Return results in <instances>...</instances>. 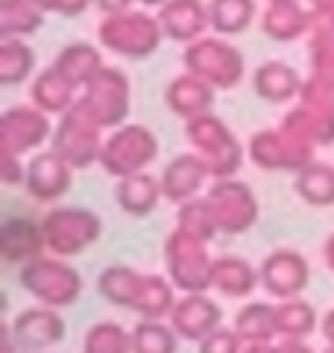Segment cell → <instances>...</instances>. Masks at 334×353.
<instances>
[{
	"mask_svg": "<svg viewBox=\"0 0 334 353\" xmlns=\"http://www.w3.org/2000/svg\"><path fill=\"white\" fill-rule=\"evenodd\" d=\"M265 3H284V0H265Z\"/></svg>",
	"mask_w": 334,
	"mask_h": 353,
	"instance_id": "51",
	"label": "cell"
},
{
	"mask_svg": "<svg viewBox=\"0 0 334 353\" xmlns=\"http://www.w3.org/2000/svg\"><path fill=\"white\" fill-rule=\"evenodd\" d=\"M177 298L179 290L171 284L166 273H144V284L132 306V314H138L141 320H168Z\"/></svg>",
	"mask_w": 334,
	"mask_h": 353,
	"instance_id": "29",
	"label": "cell"
},
{
	"mask_svg": "<svg viewBox=\"0 0 334 353\" xmlns=\"http://www.w3.org/2000/svg\"><path fill=\"white\" fill-rule=\"evenodd\" d=\"M210 30L218 36H237L257 19V0H210Z\"/></svg>",
	"mask_w": 334,
	"mask_h": 353,
	"instance_id": "32",
	"label": "cell"
},
{
	"mask_svg": "<svg viewBox=\"0 0 334 353\" xmlns=\"http://www.w3.org/2000/svg\"><path fill=\"white\" fill-rule=\"evenodd\" d=\"M77 99H80L77 88H75L52 63L44 66V69L30 80V102H33L39 110L50 113V116H63Z\"/></svg>",
	"mask_w": 334,
	"mask_h": 353,
	"instance_id": "25",
	"label": "cell"
},
{
	"mask_svg": "<svg viewBox=\"0 0 334 353\" xmlns=\"http://www.w3.org/2000/svg\"><path fill=\"white\" fill-rule=\"evenodd\" d=\"M19 287L41 306L52 309H69L80 301L83 295V276L80 270L55 254H41L33 262L17 268Z\"/></svg>",
	"mask_w": 334,
	"mask_h": 353,
	"instance_id": "1",
	"label": "cell"
},
{
	"mask_svg": "<svg viewBox=\"0 0 334 353\" xmlns=\"http://www.w3.org/2000/svg\"><path fill=\"white\" fill-rule=\"evenodd\" d=\"M320 353H334V345H326V347H323Z\"/></svg>",
	"mask_w": 334,
	"mask_h": 353,
	"instance_id": "50",
	"label": "cell"
},
{
	"mask_svg": "<svg viewBox=\"0 0 334 353\" xmlns=\"http://www.w3.org/2000/svg\"><path fill=\"white\" fill-rule=\"evenodd\" d=\"M323 262H326V268L334 273V232L326 237V243H323Z\"/></svg>",
	"mask_w": 334,
	"mask_h": 353,
	"instance_id": "47",
	"label": "cell"
},
{
	"mask_svg": "<svg viewBox=\"0 0 334 353\" xmlns=\"http://www.w3.org/2000/svg\"><path fill=\"white\" fill-rule=\"evenodd\" d=\"M33 3L44 14H61V17H77L88 6H94V0H33Z\"/></svg>",
	"mask_w": 334,
	"mask_h": 353,
	"instance_id": "40",
	"label": "cell"
},
{
	"mask_svg": "<svg viewBox=\"0 0 334 353\" xmlns=\"http://www.w3.org/2000/svg\"><path fill=\"white\" fill-rule=\"evenodd\" d=\"M207 179H213L210 165L196 152H182L174 160H168L160 171L163 199L179 207V204L202 196V188L207 185Z\"/></svg>",
	"mask_w": 334,
	"mask_h": 353,
	"instance_id": "18",
	"label": "cell"
},
{
	"mask_svg": "<svg viewBox=\"0 0 334 353\" xmlns=\"http://www.w3.org/2000/svg\"><path fill=\"white\" fill-rule=\"evenodd\" d=\"M0 176L6 185H22L25 182V160L19 154L0 152Z\"/></svg>",
	"mask_w": 334,
	"mask_h": 353,
	"instance_id": "41",
	"label": "cell"
},
{
	"mask_svg": "<svg viewBox=\"0 0 334 353\" xmlns=\"http://www.w3.org/2000/svg\"><path fill=\"white\" fill-rule=\"evenodd\" d=\"M52 66H55L77 91H83L86 83H91V80L105 69V61H102V50H99L97 44L72 41V44H66L63 50H58V55L52 58Z\"/></svg>",
	"mask_w": 334,
	"mask_h": 353,
	"instance_id": "26",
	"label": "cell"
},
{
	"mask_svg": "<svg viewBox=\"0 0 334 353\" xmlns=\"http://www.w3.org/2000/svg\"><path fill=\"white\" fill-rule=\"evenodd\" d=\"M8 325L22 353H52L66 339V320L61 309L41 303L17 312Z\"/></svg>",
	"mask_w": 334,
	"mask_h": 353,
	"instance_id": "14",
	"label": "cell"
},
{
	"mask_svg": "<svg viewBox=\"0 0 334 353\" xmlns=\"http://www.w3.org/2000/svg\"><path fill=\"white\" fill-rule=\"evenodd\" d=\"M295 196L309 207H331L334 204V165L323 160H309L293 176Z\"/></svg>",
	"mask_w": 334,
	"mask_h": 353,
	"instance_id": "30",
	"label": "cell"
},
{
	"mask_svg": "<svg viewBox=\"0 0 334 353\" xmlns=\"http://www.w3.org/2000/svg\"><path fill=\"white\" fill-rule=\"evenodd\" d=\"M135 3H141L144 8H155V11H157V8H160V6H166L168 0H135Z\"/></svg>",
	"mask_w": 334,
	"mask_h": 353,
	"instance_id": "49",
	"label": "cell"
},
{
	"mask_svg": "<svg viewBox=\"0 0 334 353\" xmlns=\"http://www.w3.org/2000/svg\"><path fill=\"white\" fill-rule=\"evenodd\" d=\"M130 331L132 353H177L182 342L168 320H138Z\"/></svg>",
	"mask_w": 334,
	"mask_h": 353,
	"instance_id": "36",
	"label": "cell"
},
{
	"mask_svg": "<svg viewBox=\"0 0 334 353\" xmlns=\"http://www.w3.org/2000/svg\"><path fill=\"white\" fill-rule=\"evenodd\" d=\"M163 39L166 36L157 22V14H149L146 8H127L121 14L102 17L97 28L99 47L127 61H141L155 55Z\"/></svg>",
	"mask_w": 334,
	"mask_h": 353,
	"instance_id": "2",
	"label": "cell"
},
{
	"mask_svg": "<svg viewBox=\"0 0 334 353\" xmlns=\"http://www.w3.org/2000/svg\"><path fill=\"white\" fill-rule=\"evenodd\" d=\"M243 353H276V342H268V345H246Z\"/></svg>",
	"mask_w": 334,
	"mask_h": 353,
	"instance_id": "48",
	"label": "cell"
},
{
	"mask_svg": "<svg viewBox=\"0 0 334 353\" xmlns=\"http://www.w3.org/2000/svg\"><path fill=\"white\" fill-rule=\"evenodd\" d=\"M210 243L182 232L174 226V232L163 240V265L166 276L179 292H210V276H213V254L207 248Z\"/></svg>",
	"mask_w": 334,
	"mask_h": 353,
	"instance_id": "6",
	"label": "cell"
},
{
	"mask_svg": "<svg viewBox=\"0 0 334 353\" xmlns=\"http://www.w3.org/2000/svg\"><path fill=\"white\" fill-rule=\"evenodd\" d=\"M50 113L30 105H11L0 116V152L8 154H33L52 138Z\"/></svg>",
	"mask_w": 334,
	"mask_h": 353,
	"instance_id": "11",
	"label": "cell"
},
{
	"mask_svg": "<svg viewBox=\"0 0 334 353\" xmlns=\"http://www.w3.org/2000/svg\"><path fill=\"white\" fill-rule=\"evenodd\" d=\"M309 262L295 248H273L259 262V290L273 301L301 298L309 287Z\"/></svg>",
	"mask_w": 334,
	"mask_h": 353,
	"instance_id": "13",
	"label": "cell"
},
{
	"mask_svg": "<svg viewBox=\"0 0 334 353\" xmlns=\"http://www.w3.org/2000/svg\"><path fill=\"white\" fill-rule=\"evenodd\" d=\"M177 229H182V232H188V234H193V237H199L204 243H213L215 234H221L204 193L177 207Z\"/></svg>",
	"mask_w": 334,
	"mask_h": 353,
	"instance_id": "37",
	"label": "cell"
},
{
	"mask_svg": "<svg viewBox=\"0 0 334 353\" xmlns=\"http://www.w3.org/2000/svg\"><path fill=\"white\" fill-rule=\"evenodd\" d=\"M113 196H116V207L130 218H146L157 210L160 201H166L163 188H160V176H155L149 171L116 179Z\"/></svg>",
	"mask_w": 334,
	"mask_h": 353,
	"instance_id": "24",
	"label": "cell"
},
{
	"mask_svg": "<svg viewBox=\"0 0 334 353\" xmlns=\"http://www.w3.org/2000/svg\"><path fill=\"white\" fill-rule=\"evenodd\" d=\"M75 168L52 149H39L25 160V182L22 188L39 204L61 201L72 188Z\"/></svg>",
	"mask_w": 334,
	"mask_h": 353,
	"instance_id": "15",
	"label": "cell"
},
{
	"mask_svg": "<svg viewBox=\"0 0 334 353\" xmlns=\"http://www.w3.org/2000/svg\"><path fill=\"white\" fill-rule=\"evenodd\" d=\"M243 347L246 342L237 336L232 325H218L213 334H207L196 345V353H243Z\"/></svg>",
	"mask_w": 334,
	"mask_h": 353,
	"instance_id": "39",
	"label": "cell"
},
{
	"mask_svg": "<svg viewBox=\"0 0 334 353\" xmlns=\"http://www.w3.org/2000/svg\"><path fill=\"white\" fill-rule=\"evenodd\" d=\"M155 14L163 36L179 44H190L210 30V11L204 0H168Z\"/></svg>",
	"mask_w": 334,
	"mask_h": 353,
	"instance_id": "19",
	"label": "cell"
},
{
	"mask_svg": "<svg viewBox=\"0 0 334 353\" xmlns=\"http://www.w3.org/2000/svg\"><path fill=\"white\" fill-rule=\"evenodd\" d=\"M315 14V28L320 33H334V0H306Z\"/></svg>",
	"mask_w": 334,
	"mask_h": 353,
	"instance_id": "42",
	"label": "cell"
},
{
	"mask_svg": "<svg viewBox=\"0 0 334 353\" xmlns=\"http://www.w3.org/2000/svg\"><path fill=\"white\" fill-rule=\"evenodd\" d=\"M276 353H317L306 339H276Z\"/></svg>",
	"mask_w": 334,
	"mask_h": 353,
	"instance_id": "43",
	"label": "cell"
},
{
	"mask_svg": "<svg viewBox=\"0 0 334 353\" xmlns=\"http://www.w3.org/2000/svg\"><path fill=\"white\" fill-rule=\"evenodd\" d=\"M309 77L334 85V33H320L312 30V41H309Z\"/></svg>",
	"mask_w": 334,
	"mask_h": 353,
	"instance_id": "38",
	"label": "cell"
},
{
	"mask_svg": "<svg viewBox=\"0 0 334 353\" xmlns=\"http://www.w3.org/2000/svg\"><path fill=\"white\" fill-rule=\"evenodd\" d=\"M204 199L221 234H246L259 221V201L251 185L237 176L213 179V185L204 190Z\"/></svg>",
	"mask_w": 334,
	"mask_h": 353,
	"instance_id": "9",
	"label": "cell"
},
{
	"mask_svg": "<svg viewBox=\"0 0 334 353\" xmlns=\"http://www.w3.org/2000/svg\"><path fill=\"white\" fill-rule=\"evenodd\" d=\"M185 72H193L196 77L207 80L215 91L235 88L246 74V58L243 52L226 39V36H202L190 44H185L182 52Z\"/></svg>",
	"mask_w": 334,
	"mask_h": 353,
	"instance_id": "4",
	"label": "cell"
},
{
	"mask_svg": "<svg viewBox=\"0 0 334 353\" xmlns=\"http://www.w3.org/2000/svg\"><path fill=\"white\" fill-rule=\"evenodd\" d=\"M41 229L47 240V254L72 259L88 251L102 237V218L91 207L55 204L41 215Z\"/></svg>",
	"mask_w": 334,
	"mask_h": 353,
	"instance_id": "3",
	"label": "cell"
},
{
	"mask_svg": "<svg viewBox=\"0 0 334 353\" xmlns=\"http://www.w3.org/2000/svg\"><path fill=\"white\" fill-rule=\"evenodd\" d=\"M80 353H132V331L119 320H97L86 328Z\"/></svg>",
	"mask_w": 334,
	"mask_h": 353,
	"instance_id": "34",
	"label": "cell"
},
{
	"mask_svg": "<svg viewBox=\"0 0 334 353\" xmlns=\"http://www.w3.org/2000/svg\"><path fill=\"white\" fill-rule=\"evenodd\" d=\"M0 353H22L17 339H14V334H11L8 320H3V328H0Z\"/></svg>",
	"mask_w": 334,
	"mask_h": 353,
	"instance_id": "45",
	"label": "cell"
},
{
	"mask_svg": "<svg viewBox=\"0 0 334 353\" xmlns=\"http://www.w3.org/2000/svg\"><path fill=\"white\" fill-rule=\"evenodd\" d=\"M36 72V52L25 39H3L0 44V83L6 88L28 83Z\"/></svg>",
	"mask_w": 334,
	"mask_h": 353,
	"instance_id": "33",
	"label": "cell"
},
{
	"mask_svg": "<svg viewBox=\"0 0 334 353\" xmlns=\"http://www.w3.org/2000/svg\"><path fill=\"white\" fill-rule=\"evenodd\" d=\"M232 328L246 345H268L279 339L276 331V301H246L235 317Z\"/></svg>",
	"mask_w": 334,
	"mask_h": 353,
	"instance_id": "28",
	"label": "cell"
},
{
	"mask_svg": "<svg viewBox=\"0 0 334 353\" xmlns=\"http://www.w3.org/2000/svg\"><path fill=\"white\" fill-rule=\"evenodd\" d=\"M163 102L166 108L179 116L182 121H190L196 116H204V113H213V102H215V88L196 77L193 72H182L177 74L174 80L166 83V91H163Z\"/></svg>",
	"mask_w": 334,
	"mask_h": 353,
	"instance_id": "21",
	"label": "cell"
},
{
	"mask_svg": "<svg viewBox=\"0 0 334 353\" xmlns=\"http://www.w3.org/2000/svg\"><path fill=\"white\" fill-rule=\"evenodd\" d=\"M0 254L6 265L22 268L36 256L47 254V240L41 229V218L30 215H6L0 226Z\"/></svg>",
	"mask_w": 334,
	"mask_h": 353,
	"instance_id": "17",
	"label": "cell"
},
{
	"mask_svg": "<svg viewBox=\"0 0 334 353\" xmlns=\"http://www.w3.org/2000/svg\"><path fill=\"white\" fill-rule=\"evenodd\" d=\"M132 3H135V0H94V6H97L105 17H110V14H121V11L132 8Z\"/></svg>",
	"mask_w": 334,
	"mask_h": 353,
	"instance_id": "44",
	"label": "cell"
},
{
	"mask_svg": "<svg viewBox=\"0 0 334 353\" xmlns=\"http://www.w3.org/2000/svg\"><path fill=\"white\" fill-rule=\"evenodd\" d=\"M248 157L257 168L265 171H298L304 168L309 160H315V149L309 143H304L301 138H295L287 127H271V130H259L251 135L248 141Z\"/></svg>",
	"mask_w": 334,
	"mask_h": 353,
	"instance_id": "12",
	"label": "cell"
},
{
	"mask_svg": "<svg viewBox=\"0 0 334 353\" xmlns=\"http://www.w3.org/2000/svg\"><path fill=\"white\" fill-rule=\"evenodd\" d=\"M168 323L182 342L199 345L207 334L224 325V309L210 292H179L168 314Z\"/></svg>",
	"mask_w": 334,
	"mask_h": 353,
	"instance_id": "16",
	"label": "cell"
},
{
	"mask_svg": "<svg viewBox=\"0 0 334 353\" xmlns=\"http://www.w3.org/2000/svg\"><path fill=\"white\" fill-rule=\"evenodd\" d=\"M141 284H144V270H138L132 265H121V262L102 268L99 276H97L99 298L105 303L127 309V312H132V306L138 301V292H141Z\"/></svg>",
	"mask_w": 334,
	"mask_h": 353,
	"instance_id": "27",
	"label": "cell"
},
{
	"mask_svg": "<svg viewBox=\"0 0 334 353\" xmlns=\"http://www.w3.org/2000/svg\"><path fill=\"white\" fill-rule=\"evenodd\" d=\"M259 287V268H254L246 256L237 254H221L213 259V276H210V292L232 301H246Z\"/></svg>",
	"mask_w": 334,
	"mask_h": 353,
	"instance_id": "22",
	"label": "cell"
},
{
	"mask_svg": "<svg viewBox=\"0 0 334 353\" xmlns=\"http://www.w3.org/2000/svg\"><path fill=\"white\" fill-rule=\"evenodd\" d=\"M276 331L279 339H309L315 331H320L317 309L306 298L276 301Z\"/></svg>",
	"mask_w": 334,
	"mask_h": 353,
	"instance_id": "31",
	"label": "cell"
},
{
	"mask_svg": "<svg viewBox=\"0 0 334 353\" xmlns=\"http://www.w3.org/2000/svg\"><path fill=\"white\" fill-rule=\"evenodd\" d=\"M259 28L273 41H298L315 28V14L301 0L265 3L259 11Z\"/></svg>",
	"mask_w": 334,
	"mask_h": 353,
	"instance_id": "20",
	"label": "cell"
},
{
	"mask_svg": "<svg viewBox=\"0 0 334 353\" xmlns=\"http://www.w3.org/2000/svg\"><path fill=\"white\" fill-rule=\"evenodd\" d=\"M157 152H160V143H157V135L152 132V127L124 121L121 127L108 130L102 154H99V165L105 174L121 179L130 174L149 171Z\"/></svg>",
	"mask_w": 334,
	"mask_h": 353,
	"instance_id": "7",
	"label": "cell"
},
{
	"mask_svg": "<svg viewBox=\"0 0 334 353\" xmlns=\"http://www.w3.org/2000/svg\"><path fill=\"white\" fill-rule=\"evenodd\" d=\"M102 143H105V130L80 105V99L63 116H58V124L50 138V149L58 152L75 171L99 163Z\"/></svg>",
	"mask_w": 334,
	"mask_h": 353,
	"instance_id": "8",
	"label": "cell"
},
{
	"mask_svg": "<svg viewBox=\"0 0 334 353\" xmlns=\"http://www.w3.org/2000/svg\"><path fill=\"white\" fill-rule=\"evenodd\" d=\"M44 25V11L33 0H3L0 3V33L3 39H25Z\"/></svg>",
	"mask_w": 334,
	"mask_h": 353,
	"instance_id": "35",
	"label": "cell"
},
{
	"mask_svg": "<svg viewBox=\"0 0 334 353\" xmlns=\"http://www.w3.org/2000/svg\"><path fill=\"white\" fill-rule=\"evenodd\" d=\"M130 77L119 66H105L86 88L80 91V105L102 124V130H116L130 116Z\"/></svg>",
	"mask_w": 334,
	"mask_h": 353,
	"instance_id": "10",
	"label": "cell"
},
{
	"mask_svg": "<svg viewBox=\"0 0 334 353\" xmlns=\"http://www.w3.org/2000/svg\"><path fill=\"white\" fill-rule=\"evenodd\" d=\"M320 334H323L326 345H334V306L320 317Z\"/></svg>",
	"mask_w": 334,
	"mask_h": 353,
	"instance_id": "46",
	"label": "cell"
},
{
	"mask_svg": "<svg viewBox=\"0 0 334 353\" xmlns=\"http://www.w3.org/2000/svg\"><path fill=\"white\" fill-rule=\"evenodd\" d=\"M254 94L271 105H287L301 97L304 77L301 72L287 61H265L251 74Z\"/></svg>",
	"mask_w": 334,
	"mask_h": 353,
	"instance_id": "23",
	"label": "cell"
},
{
	"mask_svg": "<svg viewBox=\"0 0 334 353\" xmlns=\"http://www.w3.org/2000/svg\"><path fill=\"white\" fill-rule=\"evenodd\" d=\"M185 141L190 143V152H196L210 165L213 179L235 176L243 165V143L215 113H204L185 121Z\"/></svg>",
	"mask_w": 334,
	"mask_h": 353,
	"instance_id": "5",
	"label": "cell"
}]
</instances>
